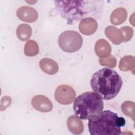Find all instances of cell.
I'll return each instance as SVG.
<instances>
[{
  "label": "cell",
  "instance_id": "1",
  "mask_svg": "<svg viewBox=\"0 0 135 135\" xmlns=\"http://www.w3.org/2000/svg\"><path fill=\"white\" fill-rule=\"evenodd\" d=\"M97 1H55L61 16L69 22L78 21L88 16H96L101 13L103 4Z\"/></svg>",
  "mask_w": 135,
  "mask_h": 135
},
{
  "label": "cell",
  "instance_id": "2",
  "mask_svg": "<svg viewBox=\"0 0 135 135\" xmlns=\"http://www.w3.org/2000/svg\"><path fill=\"white\" fill-rule=\"evenodd\" d=\"M90 84L93 91L102 99L109 100L119 93L122 85V80L115 70L105 68L93 74Z\"/></svg>",
  "mask_w": 135,
  "mask_h": 135
},
{
  "label": "cell",
  "instance_id": "3",
  "mask_svg": "<svg viewBox=\"0 0 135 135\" xmlns=\"http://www.w3.org/2000/svg\"><path fill=\"white\" fill-rule=\"evenodd\" d=\"M124 124L123 118L110 110H105L89 119L88 125L91 135H119Z\"/></svg>",
  "mask_w": 135,
  "mask_h": 135
},
{
  "label": "cell",
  "instance_id": "4",
  "mask_svg": "<svg viewBox=\"0 0 135 135\" xmlns=\"http://www.w3.org/2000/svg\"><path fill=\"white\" fill-rule=\"evenodd\" d=\"M103 109L102 98L91 91L82 93L74 101V111L76 116L80 119L89 120L101 112Z\"/></svg>",
  "mask_w": 135,
  "mask_h": 135
},
{
  "label": "cell",
  "instance_id": "5",
  "mask_svg": "<svg viewBox=\"0 0 135 135\" xmlns=\"http://www.w3.org/2000/svg\"><path fill=\"white\" fill-rule=\"evenodd\" d=\"M58 43L60 48L64 52L73 53L80 49L83 39L78 32L74 31H66L60 35Z\"/></svg>",
  "mask_w": 135,
  "mask_h": 135
},
{
  "label": "cell",
  "instance_id": "6",
  "mask_svg": "<svg viewBox=\"0 0 135 135\" xmlns=\"http://www.w3.org/2000/svg\"><path fill=\"white\" fill-rule=\"evenodd\" d=\"M76 95L74 89L68 85H61L56 88L54 97L56 101L64 105L71 104Z\"/></svg>",
  "mask_w": 135,
  "mask_h": 135
},
{
  "label": "cell",
  "instance_id": "7",
  "mask_svg": "<svg viewBox=\"0 0 135 135\" xmlns=\"http://www.w3.org/2000/svg\"><path fill=\"white\" fill-rule=\"evenodd\" d=\"M31 104L34 109L41 112H50L53 108V104L50 100L41 94L34 96L32 99Z\"/></svg>",
  "mask_w": 135,
  "mask_h": 135
},
{
  "label": "cell",
  "instance_id": "8",
  "mask_svg": "<svg viewBox=\"0 0 135 135\" xmlns=\"http://www.w3.org/2000/svg\"><path fill=\"white\" fill-rule=\"evenodd\" d=\"M16 15L20 20L27 23L34 22L38 18L37 11L34 8L28 6L20 7L17 11Z\"/></svg>",
  "mask_w": 135,
  "mask_h": 135
},
{
  "label": "cell",
  "instance_id": "9",
  "mask_svg": "<svg viewBox=\"0 0 135 135\" xmlns=\"http://www.w3.org/2000/svg\"><path fill=\"white\" fill-rule=\"evenodd\" d=\"M98 28L97 21L92 17L83 18L80 23L79 29L80 32L85 35H90L94 33Z\"/></svg>",
  "mask_w": 135,
  "mask_h": 135
},
{
  "label": "cell",
  "instance_id": "10",
  "mask_svg": "<svg viewBox=\"0 0 135 135\" xmlns=\"http://www.w3.org/2000/svg\"><path fill=\"white\" fill-rule=\"evenodd\" d=\"M94 50L100 59H106L110 55L111 47L107 41L104 39H100L95 43Z\"/></svg>",
  "mask_w": 135,
  "mask_h": 135
},
{
  "label": "cell",
  "instance_id": "11",
  "mask_svg": "<svg viewBox=\"0 0 135 135\" xmlns=\"http://www.w3.org/2000/svg\"><path fill=\"white\" fill-rule=\"evenodd\" d=\"M67 127L70 131L74 134H80L84 130L82 121L75 115H71L68 118Z\"/></svg>",
  "mask_w": 135,
  "mask_h": 135
},
{
  "label": "cell",
  "instance_id": "12",
  "mask_svg": "<svg viewBox=\"0 0 135 135\" xmlns=\"http://www.w3.org/2000/svg\"><path fill=\"white\" fill-rule=\"evenodd\" d=\"M106 36L114 44H120L123 40V36L119 29L113 26H107L104 31Z\"/></svg>",
  "mask_w": 135,
  "mask_h": 135
},
{
  "label": "cell",
  "instance_id": "13",
  "mask_svg": "<svg viewBox=\"0 0 135 135\" xmlns=\"http://www.w3.org/2000/svg\"><path fill=\"white\" fill-rule=\"evenodd\" d=\"M41 69L45 73L53 75L56 74L59 70L57 63L50 58L42 59L39 63Z\"/></svg>",
  "mask_w": 135,
  "mask_h": 135
},
{
  "label": "cell",
  "instance_id": "14",
  "mask_svg": "<svg viewBox=\"0 0 135 135\" xmlns=\"http://www.w3.org/2000/svg\"><path fill=\"white\" fill-rule=\"evenodd\" d=\"M127 11L123 7H119L114 9L111 14V23L114 25H119L126 20L127 18Z\"/></svg>",
  "mask_w": 135,
  "mask_h": 135
},
{
  "label": "cell",
  "instance_id": "15",
  "mask_svg": "<svg viewBox=\"0 0 135 135\" xmlns=\"http://www.w3.org/2000/svg\"><path fill=\"white\" fill-rule=\"evenodd\" d=\"M31 27L26 24H20L16 29V35L19 40L21 41L27 40L32 35Z\"/></svg>",
  "mask_w": 135,
  "mask_h": 135
},
{
  "label": "cell",
  "instance_id": "16",
  "mask_svg": "<svg viewBox=\"0 0 135 135\" xmlns=\"http://www.w3.org/2000/svg\"><path fill=\"white\" fill-rule=\"evenodd\" d=\"M134 59L131 55H127L122 57L119 64V68L121 71H130L134 68Z\"/></svg>",
  "mask_w": 135,
  "mask_h": 135
},
{
  "label": "cell",
  "instance_id": "17",
  "mask_svg": "<svg viewBox=\"0 0 135 135\" xmlns=\"http://www.w3.org/2000/svg\"><path fill=\"white\" fill-rule=\"evenodd\" d=\"M24 53L28 56H34L39 52V47L37 43L32 40L28 41L24 46Z\"/></svg>",
  "mask_w": 135,
  "mask_h": 135
},
{
  "label": "cell",
  "instance_id": "18",
  "mask_svg": "<svg viewBox=\"0 0 135 135\" xmlns=\"http://www.w3.org/2000/svg\"><path fill=\"white\" fill-rule=\"evenodd\" d=\"M121 111L126 116L130 117L133 121H134L135 104L130 101H126L121 105Z\"/></svg>",
  "mask_w": 135,
  "mask_h": 135
},
{
  "label": "cell",
  "instance_id": "19",
  "mask_svg": "<svg viewBox=\"0 0 135 135\" xmlns=\"http://www.w3.org/2000/svg\"><path fill=\"white\" fill-rule=\"evenodd\" d=\"M99 63L102 66H107L110 68H114L117 64L116 58L112 55H110L108 59H100Z\"/></svg>",
  "mask_w": 135,
  "mask_h": 135
},
{
  "label": "cell",
  "instance_id": "20",
  "mask_svg": "<svg viewBox=\"0 0 135 135\" xmlns=\"http://www.w3.org/2000/svg\"><path fill=\"white\" fill-rule=\"evenodd\" d=\"M119 30L121 31L123 36V42H128L131 39L133 34V31L132 28L129 26H124L121 27Z\"/></svg>",
  "mask_w": 135,
  "mask_h": 135
},
{
  "label": "cell",
  "instance_id": "21",
  "mask_svg": "<svg viewBox=\"0 0 135 135\" xmlns=\"http://www.w3.org/2000/svg\"><path fill=\"white\" fill-rule=\"evenodd\" d=\"M12 100L11 98L8 96L4 97L1 100V111L5 110V109L9 107L11 104Z\"/></svg>",
  "mask_w": 135,
  "mask_h": 135
}]
</instances>
